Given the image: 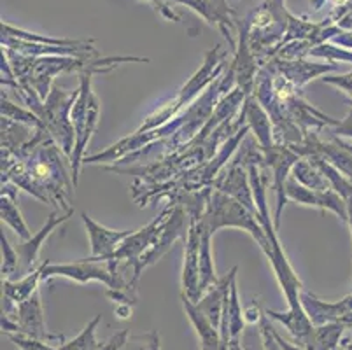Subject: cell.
<instances>
[{
	"label": "cell",
	"mask_w": 352,
	"mask_h": 350,
	"mask_svg": "<svg viewBox=\"0 0 352 350\" xmlns=\"http://www.w3.org/2000/svg\"><path fill=\"white\" fill-rule=\"evenodd\" d=\"M60 151L58 144L39 128L34 139L20 149H2V181L12 182L58 210H74L72 191L76 184Z\"/></svg>",
	"instance_id": "6da1fadb"
},
{
	"label": "cell",
	"mask_w": 352,
	"mask_h": 350,
	"mask_svg": "<svg viewBox=\"0 0 352 350\" xmlns=\"http://www.w3.org/2000/svg\"><path fill=\"white\" fill-rule=\"evenodd\" d=\"M188 230L190 216L186 208L179 204H166L155 221L140 230L132 231V235L118 247L109 259L118 265L124 261L126 266H132L130 281L137 285L144 270L155 265L179 239H188Z\"/></svg>",
	"instance_id": "7a4b0ae2"
},
{
	"label": "cell",
	"mask_w": 352,
	"mask_h": 350,
	"mask_svg": "<svg viewBox=\"0 0 352 350\" xmlns=\"http://www.w3.org/2000/svg\"><path fill=\"white\" fill-rule=\"evenodd\" d=\"M16 93L21 96V100L28 105V109L39 118L43 130L58 144L62 153L70 160L74 144H76L70 111L78 98L79 89L69 93L58 86H53L46 100H41V96L30 86H20Z\"/></svg>",
	"instance_id": "3957f363"
},
{
	"label": "cell",
	"mask_w": 352,
	"mask_h": 350,
	"mask_svg": "<svg viewBox=\"0 0 352 350\" xmlns=\"http://www.w3.org/2000/svg\"><path fill=\"white\" fill-rule=\"evenodd\" d=\"M249 47L259 67L275 56L289 28V12L284 0H265L248 18Z\"/></svg>",
	"instance_id": "277c9868"
},
{
	"label": "cell",
	"mask_w": 352,
	"mask_h": 350,
	"mask_svg": "<svg viewBox=\"0 0 352 350\" xmlns=\"http://www.w3.org/2000/svg\"><path fill=\"white\" fill-rule=\"evenodd\" d=\"M95 74H102L98 69H88L79 72V95L76 98L70 111L74 133H76V144H74L72 156H70V173H72L74 184L78 186L79 170L85 162V151L89 140L94 137L98 124V112H100V102L91 86V77Z\"/></svg>",
	"instance_id": "5b68a950"
},
{
	"label": "cell",
	"mask_w": 352,
	"mask_h": 350,
	"mask_svg": "<svg viewBox=\"0 0 352 350\" xmlns=\"http://www.w3.org/2000/svg\"><path fill=\"white\" fill-rule=\"evenodd\" d=\"M200 223L210 235H214L221 228H240V230L249 231L252 239L259 243L265 256L270 252V243H268L258 216L248 207H244L239 200L219 191V189L214 188L212 195L207 201L206 212L200 217Z\"/></svg>",
	"instance_id": "8992f818"
},
{
	"label": "cell",
	"mask_w": 352,
	"mask_h": 350,
	"mask_svg": "<svg viewBox=\"0 0 352 350\" xmlns=\"http://www.w3.org/2000/svg\"><path fill=\"white\" fill-rule=\"evenodd\" d=\"M226 51H221V46L214 47L209 53L206 54V60H204V65L195 72V76L191 77L186 85L179 89L177 96L174 98V102H170L168 105H165L163 109H160L158 112L151 114L149 118H146L142 124L139 127V130L135 133H146V131H151L155 128L162 127L166 121L174 120L175 116L181 111H184L186 107H190L193 104V100L201 93V89L209 88L217 77L223 74L225 70V58Z\"/></svg>",
	"instance_id": "52a82bcc"
},
{
	"label": "cell",
	"mask_w": 352,
	"mask_h": 350,
	"mask_svg": "<svg viewBox=\"0 0 352 350\" xmlns=\"http://www.w3.org/2000/svg\"><path fill=\"white\" fill-rule=\"evenodd\" d=\"M53 277H63L69 281L86 284V282L97 281L107 285V291H120V289L137 287L132 281H124L123 275L118 274V270L109 265V261L88 258L79 259L76 263H43V282L51 281Z\"/></svg>",
	"instance_id": "ba28073f"
},
{
	"label": "cell",
	"mask_w": 352,
	"mask_h": 350,
	"mask_svg": "<svg viewBox=\"0 0 352 350\" xmlns=\"http://www.w3.org/2000/svg\"><path fill=\"white\" fill-rule=\"evenodd\" d=\"M2 333H23L54 347H62L67 342L63 335L47 331L41 289H37L23 303L16 305L11 316H2Z\"/></svg>",
	"instance_id": "9c48e42d"
},
{
	"label": "cell",
	"mask_w": 352,
	"mask_h": 350,
	"mask_svg": "<svg viewBox=\"0 0 352 350\" xmlns=\"http://www.w3.org/2000/svg\"><path fill=\"white\" fill-rule=\"evenodd\" d=\"M265 154V162L272 168V177H274V189L277 193V208H275V228L280 226V216H283L284 205L287 201L286 184L291 175V170L296 163L302 160L296 151L291 146L284 144H270L267 147H261Z\"/></svg>",
	"instance_id": "30bf717a"
},
{
	"label": "cell",
	"mask_w": 352,
	"mask_h": 350,
	"mask_svg": "<svg viewBox=\"0 0 352 350\" xmlns=\"http://www.w3.org/2000/svg\"><path fill=\"white\" fill-rule=\"evenodd\" d=\"M186 249H184V268H182V294L198 303L204 298L200 285V252H201V212H190Z\"/></svg>",
	"instance_id": "8fae6325"
},
{
	"label": "cell",
	"mask_w": 352,
	"mask_h": 350,
	"mask_svg": "<svg viewBox=\"0 0 352 350\" xmlns=\"http://www.w3.org/2000/svg\"><path fill=\"white\" fill-rule=\"evenodd\" d=\"M286 195L287 200L298 201L302 205H310V207H318L322 210H331L333 214H337L342 221L347 223L349 212H347V201L338 195L333 188L329 189H310L298 182L293 175H289L286 184Z\"/></svg>",
	"instance_id": "7c38bea8"
},
{
	"label": "cell",
	"mask_w": 352,
	"mask_h": 350,
	"mask_svg": "<svg viewBox=\"0 0 352 350\" xmlns=\"http://www.w3.org/2000/svg\"><path fill=\"white\" fill-rule=\"evenodd\" d=\"M214 188L226 193V195H230V197L235 198V200H239L244 207H248L249 210L254 212L256 216H258V210H256L254 204V195H252V186L251 181H249L248 166L240 162L236 156L232 158L226 172L219 173V177L214 182Z\"/></svg>",
	"instance_id": "4fadbf2b"
},
{
	"label": "cell",
	"mask_w": 352,
	"mask_h": 350,
	"mask_svg": "<svg viewBox=\"0 0 352 350\" xmlns=\"http://www.w3.org/2000/svg\"><path fill=\"white\" fill-rule=\"evenodd\" d=\"M174 4H184L193 9L197 14L206 19L207 23L216 25L223 35L228 39L230 51H236L235 43V23H233V11L228 8L226 0H172Z\"/></svg>",
	"instance_id": "5bb4252c"
},
{
	"label": "cell",
	"mask_w": 352,
	"mask_h": 350,
	"mask_svg": "<svg viewBox=\"0 0 352 350\" xmlns=\"http://www.w3.org/2000/svg\"><path fill=\"white\" fill-rule=\"evenodd\" d=\"M74 210L70 212H63V214H60L58 212H53L50 217H47L46 224H44L43 228H41L35 235H32L28 240H23V242L20 243V245L16 247V252H18V258H20V270L21 272H25V274H30V272H34V270H37L39 266H37V259H39V252L41 249H43L44 242L47 240V237L53 233L54 230L58 226H62L63 223H67V221L72 217Z\"/></svg>",
	"instance_id": "9a60e30c"
},
{
	"label": "cell",
	"mask_w": 352,
	"mask_h": 350,
	"mask_svg": "<svg viewBox=\"0 0 352 350\" xmlns=\"http://www.w3.org/2000/svg\"><path fill=\"white\" fill-rule=\"evenodd\" d=\"M81 217L89 237V249H91L89 258L98 259V261H105L111 258L118 250V247L132 235V231H114L102 226L97 221L91 219L86 212H82Z\"/></svg>",
	"instance_id": "2e32d148"
},
{
	"label": "cell",
	"mask_w": 352,
	"mask_h": 350,
	"mask_svg": "<svg viewBox=\"0 0 352 350\" xmlns=\"http://www.w3.org/2000/svg\"><path fill=\"white\" fill-rule=\"evenodd\" d=\"M245 327V316L242 312V305L239 300V289H236V277L232 281L228 293L225 298L223 307V317H221V350L228 349L230 342L240 340V335Z\"/></svg>",
	"instance_id": "e0dca14e"
},
{
	"label": "cell",
	"mask_w": 352,
	"mask_h": 350,
	"mask_svg": "<svg viewBox=\"0 0 352 350\" xmlns=\"http://www.w3.org/2000/svg\"><path fill=\"white\" fill-rule=\"evenodd\" d=\"M272 65L279 74H283L286 79H289L296 88H302L307 83L316 79V77L322 76L326 72H333L337 70V63H309L300 60H280V58H272Z\"/></svg>",
	"instance_id": "ac0fdd59"
},
{
	"label": "cell",
	"mask_w": 352,
	"mask_h": 350,
	"mask_svg": "<svg viewBox=\"0 0 352 350\" xmlns=\"http://www.w3.org/2000/svg\"><path fill=\"white\" fill-rule=\"evenodd\" d=\"M182 307H184V312H186L188 319L193 324L195 331H197L198 338H200V349L201 350H221V333L219 327L214 326L209 320V317L201 312L200 308L197 307L195 301H191L190 298L181 294Z\"/></svg>",
	"instance_id": "d6986e66"
},
{
	"label": "cell",
	"mask_w": 352,
	"mask_h": 350,
	"mask_svg": "<svg viewBox=\"0 0 352 350\" xmlns=\"http://www.w3.org/2000/svg\"><path fill=\"white\" fill-rule=\"evenodd\" d=\"M43 281V265L37 270L25 275L21 281L12 282L8 278H2V298L12 301V303L20 305L25 300L32 296V294L39 289V282Z\"/></svg>",
	"instance_id": "ffe728a7"
},
{
	"label": "cell",
	"mask_w": 352,
	"mask_h": 350,
	"mask_svg": "<svg viewBox=\"0 0 352 350\" xmlns=\"http://www.w3.org/2000/svg\"><path fill=\"white\" fill-rule=\"evenodd\" d=\"M347 329L344 322H328L321 326H314L312 333L307 338V350H337L344 331Z\"/></svg>",
	"instance_id": "44dd1931"
},
{
	"label": "cell",
	"mask_w": 352,
	"mask_h": 350,
	"mask_svg": "<svg viewBox=\"0 0 352 350\" xmlns=\"http://www.w3.org/2000/svg\"><path fill=\"white\" fill-rule=\"evenodd\" d=\"M291 175L310 189H319V191H321V189L331 188L328 179L322 175L321 170L314 165L310 158L300 160V162L293 166V170H291Z\"/></svg>",
	"instance_id": "7402d4cb"
},
{
	"label": "cell",
	"mask_w": 352,
	"mask_h": 350,
	"mask_svg": "<svg viewBox=\"0 0 352 350\" xmlns=\"http://www.w3.org/2000/svg\"><path fill=\"white\" fill-rule=\"evenodd\" d=\"M0 216H2V223L11 226L21 237V240L30 239L32 233L25 223L23 216H21L20 208L16 205V200H12L8 195H2V198H0Z\"/></svg>",
	"instance_id": "603a6c76"
},
{
	"label": "cell",
	"mask_w": 352,
	"mask_h": 350,
	"mask_svg": "<svg viewBox=\"0 0 352 350\" xmlns=\"http://www.w3.org/2000/svg\"><path fill=\"white\" fill-rule=\"evenodd\" d=\"M102 316H97L94 320H89L88 326L78 335L72 342H65L58 350H98L104 343H98L97 340V327L100 324Z\"/></svg>",
	"instance_id": "cb8c5ba5"
},
{
	"label": "cell",
	"mask_w": 352,
	"mask_h": 350,
	"mask_svg": "<svg viewBox=\"0 0 352 350\" xmlns=\"http://www.w3.org/2000/svg\"><path fill=\"white\" fill-rule=\"evenodd\" d=\"M2 118H8V120L16 121V123H23L28 124V127L41 128V130H43L39 118H37L30 109L27 111V109H21L16 104H12L6 93H2Z\"/></svg>",
	"instance_id": "d4e9b609"
},
{
	"label": "cell",
	"mask_w": 352,
	"mask_h": 350,
	"mask_svg": "<svg viewBox=\"0 0 352 350\" xmlns=\"http://www.w3.org/2000/svg\"><path fill=\"white\" fill-rule=\"evenodd\" d=\"M0 245H2V275L8 277V275L16 274L20 270V258H18V252H16L14 247L9 243L4 231L0 235Z\"/></svg>",
	"instance_id": "484cf974"
},
{
	"label": "cell",
	"mask_w": 352,
	"mask_h": 350,
	"mask_svg": "<svg viewBox=\"0 0 352 350\" xmlns=\"http://www.w3.org/2000/svg\"><path fill=\"white\" fill-rule=\"evenodd\" d=\"M6 336L21 350H58V347L50 345L43 340L32 338V336L23 335V333H6Z\"/></svg>",
	"instance_id": "4316f807"
},
{
	"label": "cell",
	"mask_w": 352,
	"mask_h": 350,
	"mask_svg": "<svg viewBox=\"0 0 352 350\" xmlns=\"http://www.w3.org/2000/svg\"><path fill=\"white\" fill-rule=\"evenodd\" d=\"M126 350H162L158 331H149L146 335L130 336L126 343Z\"/></svg>",
	"instance_id": "83f0119b"
},
{
	"label": "cell",
	"mask_w": 352,
	"mask_h": 350,
	"mask_svg": "<svg viewBox=\"0 0 352 350\" xmlns=\"http://www.w3.org/2000/svg\"><path fill=\"white\" fill-rule=\"evenodd\" d=\"M258 324H259V335H261V342H263V349L265 350H283L274 336V326L270 324V317L265 314V316H261V319H259Z\"/></svg>",
	"instance_id": "f1b7e54d"
},
{
	"label": "cell",
	"mask_w": 352,
	"mask_h": 350,
	"mask_svg": "<svg viewBox=\"0 0 352 350\" xmlns=\"http://www.w3.org/2000/svg\"><path fill=\"white\" fill-rule=\"evenodd\" d=\"M321 81L328 83V85L337 86V88L344 89L347 95L352 96V70L351 72L342 74V76H337V77H322Z\"/></svg>",
	"instance_id": "f546056e"
},
{
	"label": "cell",
	"mask_w": 352,
	"mask_h": 350,
	"mask_svg": "<svg viewBox=\"0 0 352 350\" xmlns=\"http://www.w3.org/2000/svg\"><path fill=\"white\" fill-rule=\"evenodd\" d=\"M329 133H333V137H347V139L352 140V102L345 120H342L337 127H331Z\"/></svg>",
	"instance_id": "4dcf8cb0"
},
{
	"label": "cell",
	"mask_w": 352,
	"mask_h": 350,
	"mask_svg": "<svg viewBox=\"0 0 352 350\" xmlns=\"http://www.w3.org/2000/svg\"><path fill=\"white\" fill-rule=\"evenodd\" d=\"M137 2H147V4H151L156 11L162 12L165 18L172 19V21H179V16L168 8V2H172V0H137Z\"/></svg>",
	"instance_id": "1f68e13d"
},
{
	"label": "cell",
	"mask_w": 352,
	"mask_h": 350,
	"mask_svg": "<svg viewBox=\"0 0 352 350\" xmlns=\"http://www.w3.org/2000/svg\"><path fill=\"white\" fill-rule=\"evenodd\" d=\"M244 316H245V319H248L251 324L259 322V319H261V316H263V312H261V308H259L258 301H256V300L252 301L251 307H249L248 310H245Z\"/></svg>",
	"instance_id": "d6a6232c"
},
{
	"label": "cell",
	"mask_w": 352,
	"mask_h": 350,
	"mask_svg": "<svg viewBox=\"0 0 352 350\" xmlns=\"http://www.w3.org/2000/svg\"><path fill=\"white\" fill-rule=\"evenodd\" d=\"M274 336H275V340H277V343H279V347L283 350H307L305 347H300V345H293V343H289V342H286V340L283 338V336L279 335V333L275 331V327H274Z\"/></svg>",
	"instance_id": "836d02e7"
},
{
	"label": "cell",
	"mask_w": 352,
	"mask_h": 350,
	"mask_svg": "<svg viewBox=\"0 0 352 350\" xmlns=\"http://www.w3.org/2000/svg\"><path fill=\"white\" fill-rule=\"evenodd\" d=\"M116 316H120L121 319H128V317H132V307H128V305H118Z\"/></svg>",
	"instance_id": "e575fe53"
},
{
	"label": "cell",
	"mask_w": 352,
	"mask_h": 350,
	"mask_svg": "<svg viewBox=\"0 0 352 350\" xmlns=\"http://www.w3.org/2000/svg\"><path fill=\"white\" fill-rule=\"evenodd\" d=\"M345 201H347V212H349L347 223H349V226H351V233H352V195L351 197L345 198Z\"/></svg>",
	"instance_id": "d590c367"
},
{
	"label": "cell",
	"mask_w": 352,
	"mask_h": 350,
	"mask_svg": "<svg viewBox=\"0 0 352 350\" xmlns=\"http://www.w3.org/2000/svg\"><path fill=\"white\" fill-rule=\"evenodd\" d=\"M226 350H244V349H242V345H240V340H233V342H230L228 349Z\"/></svg>",
	"instance_id": "8d00e7d4"
},
{
	"label": "cell",
	"mask_w": 352,
	"mask_h": 350,
	"mask_svg": "<svg viewBox=\"0 0 352 350\" xmlns=\"http://www.w3.org/2000/svg\"><path fill=\"white\" fill-rule=\"evenodd\" d=\"M309 2L314 6V9H321L322 6H324L326 0H309Z\"/></svg>",
	"instance_id": "74e56055"
}]
</instances>
